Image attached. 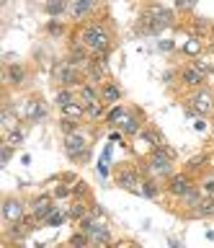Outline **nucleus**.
Masks as SVG:
<instances>
[{
  "label": "nucleus",
  "instance_id": "34",
  "mask_svg": "<svg viewBox=\"0 0 214 248\" xmlns=\"http://www.w3.org/2000/svg\"><path fill=\"white\" fill-rule=\"evenodd\" d=\"M59 129H62V135H72V132H78V119L62 116V119H59Z\"/></svg>",
  "mask_w": 214,
  "mask_h": 248
},
{
  "label": "nucleus",
  "instance_id": "22",
  "mask_svg": "<svg viewBox=\"0 0 214 248\" xmlns=\"http://www.w3.org/2000/svg\"><path fill=\"white\" fill-rule=\"evenodd\" d=\"M67 209H62V207H55L52 209V212L47 215V220H44V225H47V228H57V225H62L65 220H67Z\"/></svg>",
  "mask_w": 214,
  "mask_h": 248
},
{
  "label": "nucleus",
  "instance_id": "3",
  "mask_svg": "<svg viewBox=\"0 0 214 248\" xmlns=\"http://www.w3.org/2000/svg\"><path fill=\"white\" fill-rule=\"evenodd\" d=\"M39 217L36 215H29V217H21V220L11 222V228H5V240H11V243H21V240H26L31 232L39 228Z\"/></svg>",
  "mask_w": 214,
  "mask_h": 248
},
{
  "label": "nucleus",
  "instance_id": "49",
  "mask_svg": "<svg viewBox=\"0 0 214 248\" xmlns=\"http://www.w3.org/2000/svg\"><path fill=\"white\" fill-rule=\"evenodd\" d=\"M152 3H157V0H152Z\"/></svg>",
  "mask_w": 214,
  "mask_h": 248
},
{
  "label": "nucleus",
  "instance_id": "1",
  "mask_svg": "<svg viewBox=\"0 0 214 248\" xmlns=\"http://www.w3.org/2000/svg\"><path fill=\"white\" fill-rule=\"evenodd\" d=\"M80 42L88 46L90 54H101L111 49V31L106 23H88L80 34Z\"/></svg>",
  "mask_w": 214,
  "mask_h": 248
},
{
  "label": "nucleus",
  "instance_id": "48",
  "mask_svg": "<svg viewBox=\"0 0 214 248\" xmlns=\"http://www.w3.org/2000/svg\"><path fill=\"white\" fill-rule=\"evenodd\" d=\"M209 52H212V54H214V42H212V44H209Z\"/></svg>",
  "mask_w": 214,
  "mask_h": 248
},
{
  "label": "nucleus",
  "instance_id": "14",
  "mask_svg": "<svg viewBox=\"0 0 214 248\" xmlns=\"http://www.w3.org/2000/svg\"><path fill=\"white\" fill-rule=\"evenodd\" d=\"M191 217H199V220H209V217H214V197L212 194H204L201 202L191 209Z\"/></svg>",
  "mask_w": 214,
  "mask_h": 248
},
{
  "label": "nucleus",
  "instance_id": "36",
  "mask_svg": "<svg viewBox=\"0 0 214 248\" xmlns=\"http://www.w3.org/2000/svg\"><path fill=\"white\" fill-rule=\"evenodd\" d=\"M13 150H16V147H11L8 142H3V147H0V166H8Z\"/></svg>",
  "mask_w": 214,
  "mask_h": 248
},
{
  "label": "nucleus",
  "instance_id": "44",
  "mask_svg": "<svg viewBox=\"0 0 214 248\" xmlns=\"http://www.w3.org/2000/svg\"><path fill=\"white\" fill-rule=\"evenodd\" d=\"M90 215H93V217H103V209H101V204H93V207H90Z\"/></svg>",
  "mask_w": 214,
  "mask_h": 248
},
{
  "label": "nucleus",
  "instance_id": "19",
  "mask_svg": "<svg viewBox=\"0 0 214 248\" xmlns=\"http://www.w3.org/2000/svg\"><path fill=\"white\" fill-rule=\"evenodd\" d=\"M101 98L106 101V104H119L121 101V88L116 83H109L106 80L103 85H101Z\"/></svg>",
  "mask_w": 214,
  "mask_h": 248
},
{
  "label": "nucleus",
  "instance_id": "25",
  "mask_svg": "<svg viewBox=\"0 0 214 248\" xmlns=\"http://www.w3.org/2000/svg\"><path fill=\"white\" fill-rule=\"evenodd\" d=\"M98 98H101V91H96V85H90V83L80 85V101L83 104H93Z\"/></svg>",
  "mask_w": 214,
  "mask_h": 248
},
{
  "label": "nucleus",
  "instance_id": "39",
  "mask_svg": "<svg viewBox=\"0 0 214 248\" xmlns=\"http://www.w3.org/2000/svg\"><path fill=\"white\" fill-rule=\"evenodd\" d=\"M194 65H196L199 70H201V73H204V75H209V73H212V70H214V65H212V62H204V60H196V62H194Z\"/></svg>",
  "mask_w": 214,
  "mask_h": 248
},
{
  "label": "nucleus",
  "instance_id": "2",
  "mask_svg": "<svg viewBox=\"0 0 214 248\" xmlns=\"http://www.w3.org/2000/svg\"><path fill=\"white\" fill-rule=\"evenodd\" d=\"M173 158H175V150H171V147H157V150L150 153L147 158V173L157 176V178H171L173 176Z\"/></svg>",
  "mask_w": 214,
  "mask_h": 248
},
{
  "label": "nucleus",
  "instance_id": "17",
  "mask_svg": "<svg viewBox=\"0 0 214 248\" xmlns=\"http://www.w3.org/2000/svg\"><path fill=\"white\" fill-rule=\"evenodd\" d=\"M88 235H90V243H98V246H109L111 243V230L106 228L103 222H96Z\"/></svg>",
  "mask_w": 214,
  "mask_h": 248
},
{
  "label": "nucleus",
  "instance_id": "31",
  "mask_svg": "<svg viewBox=\"0 0 214 248\" xmlns=\"http://www.w3.org/2000/svg\"><path fill=\"white\" fill-rule=\"evenodd\" d=\"M0 122H3V129H5V132L18 127V116H13V111H11L8 106H5V108H3V114H0Z\"/></svg>",
  "mask_w": 214,
  "mask_h": 248
},
{
  "label": "nucleus",
  "instance_id": "20",
  "mask_svg": "<svg viewBox=\"0 0 214 248\" xmlns=\"http://www.w3.org/2000/svg\"><path fill=\"white\" fill-rule=\"evenodd\" d=\"M201 197H204L201 186H191V189L181 197V204H183V207H188V209H194L199 202H201Z\"/></svg>",
  "mask_w": 214,
  "mask_h": 248
},
{
  "label": "nucleus",
  "instance_id": "43",
  "mask_svg": "<svg viewBox=\"0 0 214 248\" xmlns=\"http://www.w3.org/2000/svg\"><path fill=\"white\" fill-rule=\"evenodd\" d=\"M157 46H160V52H173V49H175V44L168 42V39H165V42H160Z\"/></svg>",
  "mask_w": 214,
  "mask_h": 248
},
{
  "label": "nucleus",
  "instance_id": "16",
  "mask_svg": "<svg viewBox=\"0 0 214 248\" xmlns=\"http://www.w3.org/2000/svg\"><path fill=\"white\" fill-rule=\"evenodd\" d=\"M5 75H8V83L16 85V88L26 83V67L18 65V62H8V70H5Z\"/></svg>",
  "mask_w": 214,
  "mask_h": 248
},
{
  "label": "nucleus",
  "instance_id": "18",
  "mask_svg": "<svg viewBox=\"0 0 214 248\" xmlns=\"http://www.w3.org/2000/svg\"><path fill=\"white\" fill-rule=\"evenodd\" d=\"M93 5H96V0H72V3H70V13H72V18H75V21L86 18Z\"/></svg>",
  "mask_w": 214,
  "mask_h": 248
},
{
  "label": "nucleus",
  "instance_id": "47",
  "mask_svg": "<svg viewBox=\"0 0 214 248\" xmlns=\"http://www.w3.org/2000/svg\"><path fill=\"white\" fill-rule=\"evenodd\" d=\"M121 135H124V132H111V140L114 142H121Z\"/></svg>",
  "mask_w": 214,
  "mask_h": 248
},
{
  "label": "nucleus",
  "instance_id": "11",
  "mask_svg": "<svg viewBox=\"0 0 214 248\" xmlns=\"http://www.w3.org/2000/svg\"><path fill=\"white\" fill-rule=\"evenodd\" d=\"M52 209H55V197H49V194H42V197H36L31 202V215H36L42 222L47 220V215Z\"/></svg>",
  "mask_w": 214,
  "mask_h": 248
},
{
  "label": "nucleus",
  "instance_id": "6",
  "mask_svg": "<svg viewBox=\"0 0 214 248\" xmlns=\"http://www.w3.org/2000/svg\"><path fill=\"white\" fill-rule=\"evenodd\" d=\"M116 186H119V189H127V191L140 194L142 173H140V170H137L134 166H124V168H119V173H116Z\"/></svg>",
  "mask_w": 214,
  "mask_h": 248
},
{
  "label": "nucleus",
  "instance_id": "33",
  "mask_svg": "<svg viewBox=\"0 0 214 248\" xmlns=\"http://www.w3.org/2000/svg\"><path fill=\"white\" fill-rule=\"evenodd\" d=\"M47 34H49V36H62V34H65V23L59 21V18L47 21Z\"/></svg>",
  "mask_w": 214,
  "mask_h": 248
},
{
  "label": "nucleus",
  "instance_id": "12",
  "mask_svg": "<svg viewBox=\"0 0 214 248\" xmlns=\"http://www.w3.org/2000/svg\"><path fill=\"white\" fill-rule=\"evenodd\" d=\"M178 78H181V83H183V85H191V88H201L204 80H206V75H204V73H201V70H199L196 65L183 67Z\"/></svg>",
  "mask_w": 214,
  "mask_h": 248
},
{
  "label": "nucleus",
  "instance_id": "32",
  "mask_svg": "<svg viewBox=\"0 0 214 248\" xmlns=\"http://www.w3.org/2000/svg\"><path fill=\"white\" fill-rule=\"evenodd\" d=\"M75 101V96H72V91L70 88H59L57 91V96H55V104L59 106V108H65L67 104H72Z\"/></svg>",
  "mask_w": 214,
  "mask_h": 248
},
{
  "label": "nucleus",
  "instance_id": "24",
  "mask_svg": "<svg viewBox=\"0 0 214 248\" xmlns=\"http://www.w3.org/2000/svg\"><path fill=\"white\" fill-rule=\"evenodd\" d=\"M62 116H70V119H83L86 116V104L83 101H72L62 108Z\"/></svg>",
  "mask_w": 214,
  "mask_h": 248
},
{
  "label": "nucleus",
  "instance_id": "27",
  "mask_svg": "<svg viewBox=\"0 0 214 248\" xmlns=\"http://www.w3.org/2000/svg\"><path fill=\"white\" fill-rule=\"evenodd\" d=\"M140 194H142V197H147V199H155L157 194H160V186H157V181H152V178H142Z\"/></svg>",
  "mask_w": 214,
  "mask_h": 248
},
{
  "label": "nucleus",
  "instance_id": "35",
  "mask_svg": "<svg viewBox=\"0 0 214 248\" xmlns=\"http://www.w3.org/2000/svg\"><path fill=\"white\" fill-rule=\"evenodd\" d=\"M52 197H55V199H67V197H72V186H67V181H62L59 186H55Z\"/></svg>",
  "mask_w": 214,
  "mask_h": 248
},
{
  "label": "nucleus",
  "instance_id": "10",
  "mask_svg": "<svg viewBox=\"0 0 214 248\" xmlns=\"http://www.w3.org/2000/svg\"><path fill=\"white\" fill-rule=\"evenodd\" d=\"M21 114H24V119L39 124V122L47 119V106H44L42 101H26V104H24V111H21Z\"/></svg>",
  "mask_w": 214,
  "mask_h": 248
},
{
  "label": "nucleus",
  "instance_id": "29",
  "mask_svg": "<svg viewBox=\"0 0 214 248\" xmlns=\"http://www.w3.org/2000/svg\"><path fill=\"white\" fill-rule=\"evenodd\" d=\"M90 212V209L86 207V202H75V204H70V209H67V215H70V220H83V217H86Z\"/></svg>",
  "mask_w": 214,
  "mask_h": 248
},
{
  "label": "nucleus",
  "instance_id": "8",
  "mask_svg": "<svg viewBox=\"0 0 214 248\" xmlns=\"http://www.w3.org/2000/svg\"><path fill=\"white\" fill-rule=\"evenodd\" d=\"M191 186H194V184H191V176H188V173H173L171 178H168V186H165V189H168V194H173V197L181 199L183 194L191 189Z\"/></svg>",
  "mask_w": 214,
  "mask_h": 248
},
{
  "label": "nucleus",
  "instance_id": "45",
  "mask_svg": "<svg viewBox=\"0 0 214 248\" xmlns=\"http://www.w3.org/2000/svg\"><path fill=\"white\" fill-rule=\"evenodd\" d=\"M173 78H175V73H165V75H163V83H165V85H171V83H173Z\"/></svg>",
  "mask_w": 214,
  "mask_h": 248
},
{
  "label": "nucleus",
  "instance_id": "5",
  "mask_svg": "<svg viewBox=\"0 0 214 248\" xmlns=\"http://www.w3.org/2000/svg\"><path fill=\"white\" fill-rule=\"evenodd\" d=\"M55 80L62 85V88H72V85L80 83V67L72 65L70 60L57 62V65H55Z\"/></svg>",
  "mask_w": 214,
  "mask_h": 248
},
{
  "label": "nucleus",
  "instance_id": "21",
  "mask_svg": "<svg viewBox=\"0 0 214 248\" xmlns=\"http://www.w3.org/2000/svg\"><path fill=\"white\" fill-rule=\"evenodd\" d=\"M67 8H70V3L67 0H47V5H44V11H47V16H52V18H59Z\"/></svg>",
  "mask_w": 214,
  "mask_h": 248
},
{
  "label": "nucleus",
  "instance_id": "23",
  "mask_svg": "<svg viewBox=\"0 0 214 248\" xmlns=\"http://www.w3.org/2000/svg\"><path fill=\"white\" fill-rule=\"evenodd\" d=\"M86 116L88 119H101V116H106V101L98 98L93 104H86Z\"/></svg>",
  "mask_w": 214,
  "mask_h": 248
},
{
  "label": "nucleus",
  "instance_id": "4",
  "mask_svg": "<svg viewBox=\"0 0 214 248\" xmlns=\"http://www.w3.org/2000/svg\"><path fill=\"white\" fill-rule=\"evenodd\" d=\"M65 153L70 160H88V137L83 132H72V135H65Z\"/></svg>",
  "mask_w": 214,
  "mask_h": 248
},
{
  "label": "nucleus",
  "instance_id": "40",
  "mask_svg": "<svg viewBox=\"0 0 214 248\" xmlns=\"http://www.w3.org/2000/svg\"><path fill=\"white\" fill-rule=\"evenodd\" d=\"M194 5H196V0H175V8H181V11H191Z\"/></svg>",
  "mask_w": 214,
  "mask_h": 248
},
{
  "label": "nucleus",
  "instance_id": "41",
  "mask_svg": "<svg viewBox=\"0 0 214 248\" xmlns=\"http://www.w3.org/2000/svg\"><path fill=\"white\" fill-rule=\"evenodd\" d=\"M98 176H101V178H106V176H109V160H98Z\"/></svg>",
  "mask_w": 214,
  "mask_h": 248
},
{
  "label": "nucleus",
  "instance_id": "13",
  "mask_svg": "<svg viewBox=\"0 0 214 248\" xmlns=\"http://www.w3.org/2000/svg\"><path fill=\"white\" fill-rule=\"evenodd\" d=\"M3 217L8 222H16V220H21V217H26V209H24V204H21L18 199H5L3 202Z\"/></svg>",
  "mask_w": 214,
  "mask_h": 248
},
{
  "label": "nucleus",
  "instance_id": "7",
  "mask_svg": "<svg viewBox=\"0 0 214 248\" xmlns=\"http://www.w3.org/2000/svg\"><path fill=\"white\" fill-rule=\"evenodd\" d=\"M188 104L199 111V116H206V114H212V108H214V96H212L209 88H199L194 96H191Z\"/></svg>",
  "mask_w": 214,
  "mask_h": 248
},
{
  "label": "nucleus",
  "instance_id": "46",
  "mask_svg": "<svg viewBox=\"0 0 214 248\" xmlns=\"http://www.w3.org/2000/svg\"><path fill=\"white\" fill-rule=\"evenodd\" d=\"M194 127H196L199 132H204V129H206V122H204V119H196V124H194Z\"/></svg>",
  "mask_w": 214,
  "mask_h": 248
},
{
  "label": "nucleus",
  "instance_id": "30",
  "mask_svg": "<svg viewBox=\"0 0 214 248\" xmlns=\"http://www.w3.org/2000/svg\"><path fill=\"white\" fill-rule=\"evenodd\" d=\"M124 116H127V108L121 106V104H116V106H114L109 114H106V122H109V124H114V127H119V122L124 119Z\"/></svg>",
  "mask_w": 214,
  "mask_h": 248
},
{
  "label": "nucleus",
  "instance_id": "15",
  "mask_svg": "<svg viewBox=\"0 0 214 248\" xmlns=\"http://www.w3.org/2000/svg\"><path fill=\"white\" fill-rule=\"evenodd\" d=\"M119 129L124 132L127 137H137L142 132V122H140V116H134V114H127L124 119L119 122Z\"/></svg>",
  "mask_w": 214,
  "mask_h": 248
},
{
  "label": "nucleus",
  "instance_id": "42",
  "mask_svg": "<svg viewBox=\"0 0 214 248\" xmlns=\"http://www.w3.org/2000/svg\"><path fill=\"white\" fill-rule=\"evenodd\" d=\"M201 191H204V194H212V197H214V178H206V181L201 184Z\"/></svg>",
  "mask_w": 214,
  "mask_h": 248
},
{
  "label": "nucleus",
  "instance_id": "38",
  "mask_svg": "<svg viewBox=\"0 0 214 248\" xmlns=\"http://www.w3.org/2000/svg\"><path fill=\"white\" fill-rule=\"evenodd\" d=\"M183 52H188V54H199V52H201V44H199L196 39H191V42H188L186 46H183Z\"/></svg>",
  "mask_w": 214,
  "mask_h": 248
},
{
  "label": "nucleus",
  "instance_id": "9",
  "mask_svg": "<svg viewBox=\"0 0 214 248\" xmlns=\"http://www.w3.org/2000/svg\"><path fill=\"white\" fill-rule=\"evenodd\" d=\"M144 13H150V16H152V21L157 23V29H160V31H163V29H171L173 23H175V13H173V11H168V8L150 5Z\"/></svg>",
  "mask_w": 214,
  "mask_h": 248
},
{
  "label": "nucleus",
  "instance_id": "37",
  "mask_svg": "<svg viewBox=\"0 0 214 248\" xmlns=\"http://www.w3.org/2000/svg\"><path fill=\"white\" fill-rule=\"evenodd\" d=\"M86 194H88V184L86 181H75V186H72V197H86Z\"/></svg>",
  "mask_w": 214,
  "mask_h": 248
},
{
  "label": "nucleus",
  "instance_id": "26",
  "mask_svg": "<svg viewBox=\"0 0 214 248\" xmlns=\"http://www.w3.org/2000/svg\"><path fill=\"white\" fill-rule=\"evenodd\" d=\"M24 140H26V132L21 129V127H16V129H8V132H5V140H3V142H8L11 147H21V145H24Z\"/></svg>",
  "mask_w": 214,
  "mask_h": 248
},
{
  "label": "nucleus",
  "instance_id": "28",
  "mask_svg": "<svg viewBox=\"0 0 214 248\" xmlns=\"http://www.w3.org/2000/svg\"><path fill=\"white\" fill-rule=\"evenodd\" d=\"M204 166H209V155L206 153H199V155H194V158H188V163H186V170H201Z\"/></svg>",
  "mask_w": 214,
  "mask_h": 248
}]
</instances>
